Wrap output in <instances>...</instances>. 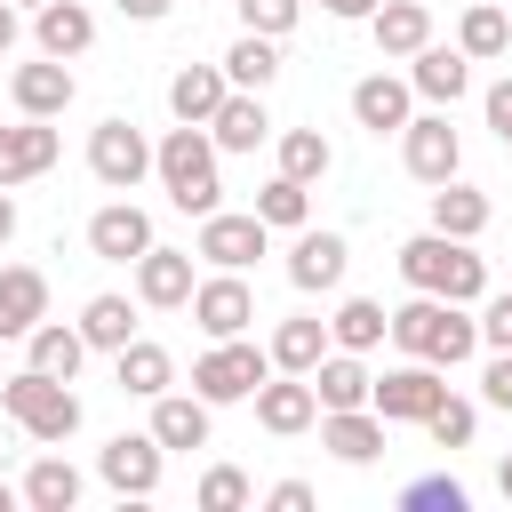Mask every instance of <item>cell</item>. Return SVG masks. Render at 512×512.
Segmentation results:
<instances>
[{
  "label": "cell",
  "mask_w": 512,
  "mask_h": 512,
  "mask_svg": "<svg viewBox=\"0 0 512 512\" xmlns=\"http://www.w3.org/2000/svg\"><path fill=\"white\" fill-rule=\"evenodd\" d=\"M384 328H392V312H384L376 296H344L336 320H328V344H336V352H376Z\"/></svg>",
  "instance_id": "cell-31"
},
{
  "label": "cell",
  "mask_w": 512,
  "mask_h": 512,
  "mask_svg": "<svg viewBox=\"0 0 512 512\" xmlns=\"http://www.w3.org/2000/svg\"><path fill=\"white\" fill-rule=\"evenodd\" d=\"M264 376H272V352H256L248 336H216V344L192 360V392H200L208 408H224V400H248Z\"/></svg>",
  "instance_id": "cell-5"
},
{
  "label": "cell",
  "mask_w": 512,
  "mask_h": 512,
  "mask_svg": "<svg viewBox=\"0 0 512 512\" xmlns=\"http://www.w3.org/2000/svg\"><path fill=\"white\" fill-rule=\"evenodd\" d=\"M160 456H168V448H160L152 432H120V440L96 448V472H104L112 496H152V488H160Z\"/></svg>",
  "instance_id": "cell-11"
},
{
  "label": "cell",
  "mask_w": 512,
  "mask_h": 512,
  "mask_svg": "<svg viewBox=\"0 0 512 512\" xmlns=\"http://www.w3.org/2000/svg\"><path fill=\"white\" fill-rule=\"evenodd\" d=\"M192 320H200V336H208V344H216V336H248V320H256V288H248L240 272L192 280Z\"/></svg>",
  "instance_id": "cell-10"
},
{
  "label": "cell",
  "mask_w": 512,
  "mask_h": 512,
  "mask_svg": "<svg viewBox=\"0 0 512 512\" xmlns=\"http://www.w3.org/2000/svg\"><path fill=\"white\" fill-rule=\"evenodd\" d=\"M400 504H408V512H464V488H456L448 472H432V480H408Z\"/></svg>",
  "instance_id": "cell-42"
},
{
  "label": "cell",
  "mask_w": 512,
  "mask_h": 512,
  "mask_svg": "<svg viewBox=\"0 0 512 512\" xmlns=\"http://www.w3.org/2000/svg\"><path fill=\"white\" fill-rule=\"evenodd\" d=\"M88 176L104 184V192H136L144 176H152V144H144V128L136 120H96V136H88Z\"/></svg>",
  "instance_id": "cell-6"
},
{
  "label": "cell",
  "mask_w": 512,
  "mask_h": 512,
  "mask_svg": "<svg viewBox=\"0 0 512 512\" xmlns=\"http://www.w3.org/2000/svg\"><path fill=\"white\" fill-rule=\"evenodd\" d=\"M400 280L416 296H448V304H480L488 296V264L472 256V240H448V232L400 240Z\"/></svg>",
  "instance_id": "cell-3"
},
{
  "label": "cell",
  "mask_w": 512,
  "mask_h": 512,
  "mask_svg": "<svg viewBox=\"0 0 512 512\" xmlns=\"http://www.w3.org/2000/svg\"><path fill=\"white\" fill-rule=\"evenodd\" d=\"M496 136H504V152H512V128H496Z\"/></svg>",
  "instance_id": "cell-53"
},
{
  "label": "cell",
  "mask_w": 512,
  "mask_h": 512,
  "mask_svg": "<svg viewBox=\"0 0 512 512\" xmlns=\"http://www.w3.org/2000/svg\"><path fill=\"white\" fill-rule=\"evenodd\" d=\"M480 400L512 416V352H496V360H488V376H480Z\"/></svg>",
  "instance_id": "cell-44"
},
{
  "label": "cell",
  "mask_w": 512,
  "mask_h": 512,
  "mask_svg": "<svg viewBox=\"0 0 512 512\" xmlns=\"http://www.w3.org/2000/svg\"><path fill=\"white\" fill-rule=\"evenodd\" d=\"M264 504H272V512H312V488H304V480H280Z\"/></svg>",
  "instance_id": "cell-45"
},
{
  "label": "cell",
  "mask_w": 512,
  "mask_h": 512,
  "mask_svg": "<svg viewBox=\"0 0 512 512\" xmlns=\"http://www.w3.org/2000/svg\"><path fill=\"white\" fill-rule=\"evenodd\" d=\"M16 240V200H8V184H0V248Z\"/></svg>",
  "instance_id": "cell-48"
},
{
  "label": "cell",
  "mask_w": 512,
  "mask_h": 512,
  "mask_svg": "<svg viewBox=\"0 0 512 512\" xmlns=\"http://www.w3.org/2000/svg\"><path fill=\"white\" fill-rule=\"evenodd\" d=\"M112 376H120V392L152 400V392H168V384H176V360H168V344H152V336H128V344L112 352Z\"/></svg>",
  "instance_id": "cell-26"
},
{
  "label": "cell",
  "mask_w": 512,
  "mask_h": 512,
  "mask_svg": "<svg viewBox=\"0 0 512 512\" xmlns=\"http://www.w3.org/2000/svg\"><path fill=\"white\" fill-rule=\"evenodd\" d=\"M8 96H16V112L56 120V112H72L80 80H72V64H64V56H40V64H16V72H8Z\"/></svg>",
  "instance_id": "cell-13"
},
{
  "label": "cell",
  "mask_w": 512,
  "mask_h": 512,
  "mask_svg": "<svg viewBox=\"0 0 512 512\" xmlns=\"http://www.w3.org/2000/svg\"><path fill=\"white\" fill-rule=\"evenodd\" d=\"M408 80H392V72H368L360 88H352V120L368 128V136H400L408 128Z\"/></svg>",
  "instance_id": "cell-21"
},
{
  "label": "cell",
  "mask_w": 512,
  "mask_h": 512,
  "mask_svg": "<svg viewBox=\"0 0 512 512\" xmlns=\"http://www.w3.org/2000/svg\"><path fill=\"white\" fill-rule=\"evenodd\" d=\"M16 496H24L32 512H72V504H80V472H72L64 456H40V464L24 472V488H16Z\"/></svg>",
  "instance_id": "cell-35"
},
{
  "label": "cell",
  "mask_w": 512,
  "mask_h": 512,
  "mask_svg": "<svg viewBox=\"0 0 512 512\" xmlns=\"http://www.w3.org/2000/svg\"><path fill=\"white\" fill-rule=\"evenodd\" d=\"M16 8H40V0H16Z\"/></svg>",
  "instance_id": "cell-54"
},
{
  "label": "cell",
  "mask_w": 512,
  "mask_h": 512,
  "mask_svg": "<svg viewBox=\"0 0 512 512\" xmlns=\"http://www.w3.org/2000/svg\"><path fill=\"white\" fill-rule=\"evenodd\" d=\"M88 248H96L104 264H136V256L152 248V216H144L136 200H112V208L88 216Z\"/></svg>",
  "instance_id": "cell-15"
},
{
  "label": "cell",
  "mask_w": 512,
  "mask_h": 512,
  "mask_svg": "<svg viewBox=\"0 0 512 512\" xmlns=\"http://www.w3.org/2000/svg\"><path fill=\"white\" fill-rule=\"evenodd\" d=\"M384 336L408 360H432V368H464L480 352V320H464V304H448V296H408Z\"/></svg>",
  "instance_id": "cell-2"
},
{
  "label": "cell",
  "mask_w": 512,
  "mask_h": 512,
  "mask_svg": "<svg viewBox=\"0 0 512 512\" xmlns=\"http://www.w3.org/2000/svg\"><path fill=\"white\" fill-rule=\"evenodd\" d=\"M304 384H312V400H320V408H368V384H376V376L360 368V352H336V344H328V352L312 360V376H304Z\"/></svg>",
  "instance_id": "cell-24"
},
{
  "label": "cell",
  "mask_w": 512,
  "mask_h": 512,
  "mask_svg": "<svg viewBox=\"0 0 512 512\" xmlns=\"http://www.w3.org/2000/svg\"><path fill=\"white\" fill-rule=\"evenodd\" d=\"M32 320H48V272L8 264V272H0V344H8V336H24Z\"/></svg>",
  "instance_id": "cell-28"
},
{
  "label": "cell",
  "mask_w": 512,
  "mask_h": 512,
  "mask_svg": "<svg viewBox=\"0 0 512 512\" xmlns=\"http://www.w3.org/2000/svg\"><path fill=\"white\" fill-rule=\"evenodd\" d=\"M344 264H352L344 232H304V224H296V248H288V280H296L304 296L336 288V280H344Z\"/></svg>",
  "instance_id": "cell-18"
},
{
  "label": "cell",
  "mask_w": 512,
  "mask_h": 512,
  "mask_svg": "<svg viewBox=\"0 0 512 512\" xmlns=\"http://www.w3.org/2000/svg\"><path fill=\"white\" fill-rule=\"evenodd\" d=\"M72 328L88 336V352H120V344L136 336V304H128V296H88Z\"/></svg>",
  "instance_id": "cell-33"
},
{
  "label": "cell",
  "mask_w": 512,
  "mask_h": 512,
  "mask_svg": "<svg viewBox=\"0 0 512 512\" xmlns=\"http://www.w3.org/2000/svg\"><path fill=\"white\" fill-rule=\"evenodd\" d=\"M56 152H64V136L48 128V120H16V128H0V184L16 192V184H32V176H48L56 168Z\"/></svg>",
  "instance_id": "cell-14"
},
{
  "label": "cell",
  "mask_w": 512,
  "mask_h": 512,
  "mask_svg": "<svg viewBox=\"0 0 512 512\" xmlns=\"http://www.w3.org/2000/svg\"><path fill=\"white\" fill-rule=\"evenodd\" d=\"M424 432H432V448H472L480 408H472V400H456V392H440V408L424 416Z\"/></svg>",
  "instance_id": "cell-39"
},
{
  "label": "cell",
  "mask_w": 512,
  "mask_h": 512,
  "mask_svg": "<svg viewBox=\"0 0 512 512\" xmlns=\"http://www.w3.org/2000/svg\"><path fill=\"white\" fill-rule=\"evenodd\" d=\"M328 168H336V152H328V136H320V128H280V176L320 184Z\"/></svg>",
  "instance_id": "cell-36"
},
{
  "label": "cell",
  "mask_w": 512,
  "mask_h": 512,
  "mask_svg": "<svg viewBox=\"0 0 512 512\" xmlns=\"http://www.w3.org/2000/svg\"><path fill=\"white\" fill-rule=\"evenodd\" d=\"M456 48L472 56V64H488V56H504L512 48V24H504V8H464V24H456Z\"/></svg>",
  "instance_id": "cell-37"
},
{
  "label": "cell",
  "mask_w": 512,
  "mask_h": 512,
  "mask_svg": "<svg viewBox=\"0 0 512 512\" xmlns=\"http://www.w3.org/2000/svg\"><path fill=\"white\" fill-rule=\"evenodd\" d=\"M488 128H512V80L488 88Z\"/></svg>",
  "instance_id": "cell-46"
},
{
  "label": "cell",
  "mask_w": 512,
  "mask_h": 512,
  "mask_svg": "<svg viewBox=\"0 0 512 512\" xmlns=\"http://www.w3.org/2000/svg\"><path fill=\"white\" fill-rule=\"evenodd\" d=\"M136 304H152V312H176V304H192V256L152 240V248L136 256Z\"/></svg>",
  "instance_id": "cell-16"
},
{
  "label": "cell",
  "mask_w": 512,
  "mask_h": 512,
  "mask_svg": "<svg viewBox=\"0 0 512 512\" xmlns=\"http://www.w3.org/2000/svg\"><path fill=\"white\" fill-rule=\"evenodd\" d=\"M480 344L512 352V288H504V296H480Z\"/></svg>",
  "instance_id": "cell-43"
},
{
  "label": "cell",
  "mask_w": 512,
  "mask_h": 512,
  "mask_svg": "<svg viewBox=\"0 0 512 512\" xmlns=\"http://www.w3.org/2000/svg\"><path fill=\"white\" fill-rule=\"evenodd\" d=\"M16 48V0H0V56Z\"/></svg>",
  "instance_id": "cell-49"
},
{
  "label": "cell",
  "mask_w": 512,
  "mask_h": 512,
  "mask_svg": "<svg viewBox=\"0 0 512 512\" xmlns=\"http://www.w3.org/2000/svg\"><path fill=\"white\" fill-rule=\"evenodd\" d=\"M232 96V80H224V64H184L176 80H168V112L176 120H192V128H208V112Z\"/></svg>",
  "instance_id": "cell-29"
},
{
  "label": "cell",
  "mask_w": 512,
  "mask_h": 512,
  "mask_svg": "<svg viewBox=\"0 0 512 512\" xmlns=\"http://www.w3.org/2000/svg\"><path fill=\"white\" fill-rule=\"evenodd\" d=\"M272 248V224L248 208V216H224V208H208L200 216V240H192V256H208L216 272H248L256 256Z\"/></svg>",
  "instance_id": "cell-7"
},
{
  "label": "cell",
  "mask_w": 512,
  "mask_h": 512,
  "mask_svg": "<svg viewBox=\"0 0 512 512\" xmlns=\"http://www.w3.org/2000/svg\"><path fill=\"white\" fill-rule=\"evenodd\" d=\"M224 80H232V88H256V96H264V88L280 80V40H264V32H240V40L224 48Z\"/></svg>",
  "instance_id": "cell-32"
},
{
  "label": "cell",
  "mask_w": 512,
  "mask_h": 512,
  "mask_svg": "<svg viewBox=\"0 0 512 512\" xmlns=\"http://www.w3.org/2000/svg\"><path fill=\"white\" fill-rule=\"evenodd\" d=\"M256 216H264L272 232H296V224L312 216V184H296V176H272V184L256 192Z\"/></svg>",
  "instance_id": "cell-38"
},
{
  "label": "cell",
  "mask_w": 512,
  "mask_h": 512,
  "mask_svg": "<svg viewBox=\"0 0 512 512\" xmlns=\"http://www.w3.org/2000/svg\"><path fill=\"white\" fill-rule=\"evenodd\" d=\"M8 504H16V488H8V480H0V512H8Z\"/></svg>",
  "instance_id": "cell-52"
},
{
  "label": "cell",
  "mask_w": 512,
  "mask_h": 512,
  "mask_svg": "<svg viewBox=\"0 0 512 512\" xmlns=\"http://www.w3.org/2000/svg\"><path fill=\"white\" fill-rule=\"evenodd\" d=\"M152 440L160 448H208V400L200 392H152Z\"/></svg>",
  "instance_id": "cell-27"
},
{
  "label": "cell",
  "mask_w": 512,
  "mask_h": 512,
  "mask_svg": "<svg viewBox=\"0 0 512 512\" xmlns=\"http://www.w3.org/2000/svg\"><path fill=\"white\" fill-rule=\"evenodd\" d=\"M400 160H408V176L416 184H448L456 168H464V136L448 128V112H408V128H400Z\"/></svg>",
  "instance_id": "cell-9"
},
{
  "label": "cell",
  "mask_w": 512,
  "mask_h": 512,
  "mask_svg": "<svg viewBox=\"0 0 512 512\" xmlns=\"http://www.w3.org/2000/svg\"><path fill=\"white\" fill-rule=\"evenodd\" d=\"M408 88H416V96H432V104H456V96L472 88V56H464V48H432V40H424V48L408 56Z\"/></svg>",
  "instance_id": "cell-20"
},
{
  "label": "cell",
  "mask_w": 512,
  "mask_h": 512,
  "mask_svg": "<svg viewBox=\"0 0 512 512\" xmlns=\"http://www.w3.org/2000/svg\"><path fill=\"white\" fill-rule=\"evenodd\" d=\"M248 504V472L240 464H208L200 472V512H240Z\"/></svg>",
  "instance_id": "cell-40"
},
{
  "label": "cell",
  "mask_w": 512,
  "mask_h": 512,
  "mask_svg": "<svg viewBox=\"0 0 512 512\" xmlns=\"http://www.w3.org/2000/svg\"><path fill=\"white\" fill-rule=\"evenodd\" d=\"M32 40H40V56H88V40H96V16L80 8V0H40V16H32Z\"/></svg>",
  "instance_id": "cell-25"
},
{
  "label": "cell",
  "mask_w": 512,
  "mask_h": 512,
  "mask_svg": "<svg viewBox=\"0 0 512 512\" xmlns=\"http://www.w3.org/2000/svg\"><path fill=\"white\" fill-rule=\"evenodd\" d=\"M368 32H376V56H416L432 40V8L424 0H376L368 8Z\"/></svg>",
  "instance_id": "cell-19"
},
{
  "label": "cell",
  "mask_w": 512,
  "mask_h": 512,
  "mask_svg": "<svg viewBox=\"0 0 512 512\" xmlns=\"http://www.w3.org/2000/svg\"><path fill=\"white\" fill-rule=\"evenodd\" d=\"M152 176H160L168 208H184V216H208V208L224 200V176H216V136H208V128H192V120H176V128L152 144Z\"/></svg>",
  "instance_id": "cell-1"
},
{
  "label": "cell",
  "mask_w": 512,
  "mask_h": 512,
  "mask_svg": "<svg viewBox=\"0 0 512 512\" xmlns=\"http://www.w3.org/2000/svg\"><path fill=\"white\" fill-rule=\"evenodd\" d=\"M80 360H88V336L80 328H64V320H32L24 328V368H40V376H80Z\"/></svg>",
  "instance_id": "cell-23"
},
{
  "label": "cell",
  "mask_w": 512,
  "mask_h": 512,
  "mask_svg": "<svg viewBox=\"0 0 512 512\" xmlns=\"http://www.w3.org/2000/svg\"><path fill=\"white\" fill-rule=\"evenodd\" d=\"M320 8H328V16H368L376 0H320Z\"/></svg>",
  "instance_id": "cell-50"
},
{
  "label": "cell",
  "mask_w": 512,
  "mask_h": 512,
  "mask_svg": "<svg viewBox=\"0 0 512 512\" xmlns=\"http://www.w3.org/2000/svg\"><path fill=\"white\" fill-rule=\"evenodd\" d=\"M0 408H8V424H16L24 440H40V448H56V440L80 432V392H72L64 376H40V368L0 376Z\"/></svg>",
  "instance_id": "cell-4"
},
{
  "label": "cell",
  "mask_w": 512,
  "mask_h": 512,
  "mask_svg": "<svg viewBox=\"0 0 512 512\" xmlns=\"http://www.w3.org/2000/svg\"><path fill=\"white\" fill-rule=\"evenodd\" d=\"M264 352H272V368H288V376H312V360L328 352V320H312V312H304V320H280Z\"/></svg>",
  "instance_id": "cell-34"
},
{
  "label": "cell",
  "mask_w": 512,
  "mask_h": 512,
  "mask_svg": "<svg viewBox=\"0 0 512 512\" xmlns=\"http://www.w3.org/2000/svg\"><path fill=\"white\" fill-rule=\"evenodd\" d=\"M248 400H256V424H264L272 440H296V432H312V424H320L312 384H304V376H288V368H280V376H264Z\"/></svg>",
  "instance_id": "cell-12"
},
{
  "label": "cell",
  "mask_w": 512,
  "mask_h": 512,
  "mask_svg": "<svg viewBox=\"0 0 512 512\" xmlns=\"http://www.w3.org/2000/svg\"><path fill=\"white\" fill-rule=\"evenodd\" d=\"M208 136H216V152H256V144L272 136V120H264V96H256V88H232V96L208 112Z\"/></svg>",
  "instance_id": "cell-22"
},
{
  "label": "cell",
  "mask_w": 512,
  "mask_h": 512,
  "mask_svg": "<svg viewBox=\"0 0 512 512\" xmlns=\"http://www.w3.org/2000/svg\"><path fill=\"white\" fill-rule=\"evenodd\" d=\"M440 368L432 360H408V368H384L376 384H368V408L384 416V424H424L432 408H440Z\"/></svg>",
  "instance_id": "cell-8"
},
{
  "label": "cell",
  "mask_w": 512,
  "mask_h": 512,
  "mask_svg": "<svg viewBox=\"0 0 512 512\" xmlns=\"http://www.w3.org/2000/svg\"><path fill=\"white\" fill-rule=\"evenodd\" d=\"M296 16H304V0H240V24H248V32H264V40H288V32H296Z\"/></svg>",
  "instance_id": "cell-41"
},
{
  "label": "cell",
  "mask_w": 512,
  "mask_h": 512,
  "mask_svg": "<svg viewBox=\"0 0 512 512\" xmlns=\"http://www.w3.org/2000/svg\"><path fill=\"white\" fill-rule=\"evenodd\" d=\"M176 0H120V16H136V24H160Z\"/></svg>",
  "instance_id": "cell-47"
},
{
  "label": "cell",
  "mask_w": 512,
  "mask_h": 512,
  "mask_svg": "<svg viewBox=\"0 0 512 512\" xmlns=\"http://www.w3.org/2000/svg\"><path fill=\"white\" fill-rule=\"evenodd\" d=\"M488 216H496V208H488V192H472V184H456V176H448V184H432V232H448V240H480V232H488Z\"/></svg>",
  "instance_id": "cell-30"
},
{
  "label": "cell",
  "mask_w": 512,
  "mask_h": 512,
  "mask_svg": "<svg viewBox=\"0 0 512 512\" xmlns=\"http://www.w3.org/2000/svg\"><path fill=\"white\" fill-rule=\"evenodd\" d=\"M496 496H504V504H512V456H504V464H496Z\"/></svg>",
  "instance_id": "cell-51"
},
{
  "label": "cell",
  "mask_w": 512,
  "mask_h": 512,
  "mask_svg": "<svg viewBox=\"0 0 512 512\" xmlns=\"http://www.w3.org/2000/svg\"><path fill=\"white\" fill-rule=\"evenodd\" d=\"M320 448L336 464H376L384 456V416L376 408H320Z\"/></svg>",
  "instance_id": "cell-17"
}]
</instances>
